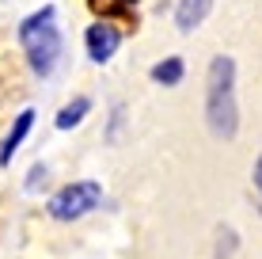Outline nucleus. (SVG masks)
Here are the masks:
<instances>
[{
    "instance_id": "obj_1",
    "label": "nucleus",
    "mask_w": 262,
    "mask_h": 259,
    "mask_svg": "<svg viewBox=\"0 0 262 259\" xmlns=\"http://www.w3.org/2000/svg\"><path fill=\"white\" fill-rule=\"evenodd\" d=\"M205 118L216 137H236L239 111H236V61L213 57L209 65V88H205Z\"/></svg>"
},
{
    "instance_id": "obj_2",
    "label": "nucleus",
    "mask_w": 262,
    "mask_h": 259,
    "mask_svg": "<svg viewBox=\"0 0 262 259\" xmlns=\"http://www.w3.org/2000/svg\"><path fill=\"white\" fill-rule=\"evenodd\" d=\"M19 42L27 50V61L38 76H50L61 61V31H57V12L42 8V12L27 15L19 23Z\"/></svg>"
},
{
    "instance_id": "obj_3",
    "label": "nucleus",
    "mask_w": 262,
    "mask_h": 259,
    "mask_svg": "<svg viewBox=\"0 0 262 259\" xmlns=\"http://www.w3.org/2000/svg\"><path fill=\"white\" fill-rule=\"evenodd\" d=\"M99 202H103V187L95 180H76V183L61 187L46 202V210H50V217H57V221H76V217H84V213H92Z\"/></svg>"
},
{
    "instance_id": "obj_4",
    "label": "nucleus",
    "mask_w": 262,
    "mask_h": 259,
    "mask_svg": "<svg viewBox=\"0 0 262 259\" xmlns=\"http://www.w3.org/2000/svg\"><path fill=\"white\" fill-rule=\"evenodd\" d=\"M84 42H88V57L103 65V61H111L114 53H118L122 31L114 23H92V27H88V34H84Z\"/></svg>"
},
{
    "instance_id": "obj_5",
    "label": "nucleus",
    "mask_w": 262,
    "mask_h": 259,
    "mask_svg": "<svg viewBox=\"0 0 262 259\" xmlns=\"http://www.w3.org/2000/svg\"><path fill=\"white\" fill-rule=\"evenodd\" d=\"M209 8H213V0H179V8H175V23H179V31L190 34L194 27H202V19L209 15Z\"/></svg>"
},
{
    "instance_id": "obj_6",
    "label": "nucleus",
    "mask_w": 262,
    "mask_h": 259,
    "mask_svg": "<svg viewBox=\"0 0 262 259\" xmlns=\"http://www.w3.org/2000/svg\"><path fill=\"white\" fill-rule=\"evenodd\" d=\"M34 126V111H19V118H15V126L8 130V137H4V145H0V164H8L15 153H19V145H23V137L31 133Z\"/></svg>"
},
{
    "instance_id": "obj_7",
    "label": "nucleus",
    "mask_w": 262,
    "mask_h": 259,
    "mask_svg": "<svg viewBox=\"0 0 262 259\" xmlns=\"http://www.w3.org/2000/svg\"><path fill=\"white\" fill-rule=\"evenodd\" d=\"M88 111H92V99L76 95L72 103L61 107V114L53 118V126H57V130H72V126H80V122H84V114H88Z\"/></svg>"
},
{
    "instance_id": "obj_8",
    "label": "nucleus",
    "mask_w": 262,
    "mask_h": 259,
    "mask_svg": "<svg viewBox=\"0 0 262 259\" xmlns=\"http://www.w3.org/2000/svg\"><path fill=\"white\" fill-rule=\"evenodd\" d=\"M183 57H164V61H156V65H152V80H156V84H167V88H175L179 80H183Z\"/></svg>"
},
{
    "instance_id": "obj_9",
    "label": "nucleus",
    "mask_w": 262,
    "mask_h": 259,
    "mask_svg": "<svg viewBox=\"0 0 262 259\" xmlns=\"http://www.w3.org/2000/svg\"><path fill=\"white\" fill-rule=\"evenodd\" d=\"M95 8H103V12H114V8H125V4H133V0H92Z\"/></svg>"
},
{
    "instance_id": "obj_10",
    "label": "nucleus",
    "mask_w": 262,
    "mask_h": 259,
    "mask_svg": "<svg viewBox=\"0 0 262 259\" xmlns=\"http://www.w3.org/2000/svg\"><path fill=\"white\" fill-rule=\"evenodd\" d=\"M255 187L262 191V156H258V164H255Z\"/></svg>"
}]
</instances>
